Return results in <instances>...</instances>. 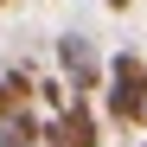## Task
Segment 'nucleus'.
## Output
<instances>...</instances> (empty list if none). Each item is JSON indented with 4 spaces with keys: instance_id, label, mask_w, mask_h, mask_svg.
<instances>
[{
    "instance_id": "obj_1",
    "label": "nucleus",
    "mask_w": 147,
    "mask_h": 147,
    "mask_svg": "<svg viewBox=\"0 0 147 147\" xmlns=\"http://www.w3.org/2000/svg\"><path fill=\"white\" fill-rule=\"evenodd\" d=\"M58 77L70 83V96H96L102 90V58H96V45L83 32H64L58 38Z\"/></svg>"
},
{
    "instance_id": "obj_2",
    "label": "nucleus",
    "mask_w": 147,
    "mask_h": 147,
    "mask_svg": "<svg viewBox=\"0 0 147 147\" xmlns=\"http://www.w3.org/2000/svg\"><path fill=\"white\" fill-rule=\"evenodd\" d=\"M26 102H32V70H26V64L0 70V121H7L13 109H26Z\"/></svg>"
},
{
    "instance_id": "obj_3",
    "label": "nucleus",
    "mask_w": 147,
    "mask_h": 147,
    "mask_svg": "<svg viewBox=\"0 0 147 147\" xmlns=\"http://www.w3.org/2000/svg\"><path fill=\"white\" fill-rule=\"evenodd\" d=\"M102 7H109V13H128V7H134V0H102Z\"/></svg>"
},
{
    "instance_id": "obj_4",
    "label": "nucleus",
    "mask_w": 147,
    "mask_h": 147,
    "mask_svg": "<svg viewBox=\"0 0 147 147\" xmlns=\"http://www.w3.org/2000/svg\"><path fill=\"white\" fill-rule=\"evenodd\" d=\"M134 128H147V96H141V109H134Z\"/></svg>"
},
{
    "instance_id": "obj_5",
    "label": "nucleus",
    "mask_w": 147,
    "mask_h": 147,
    "mask_svg": "<svg viewBox=\"0 0 147 147\" xmlns=\"http://www.w3.org/2000/svg\"><path fill=\"white\" fill-rule=\"evenodd\" d=\"M0 7H13V0H0Z\"/></svg>"
},
{
    "instance_id": "obj_6",
    "label": "nucleus",
    "mask_w": 147,
    "mask_h": 147,
    "mask_svg": "<svg viewBox=\"0 0 147 147\" xmlns=\"http://www.w3.org/2000/svg\"><path fill=\"white\" fill-rule=\"evenodd\" d=\"M141 147H147V141H141Z\"/></svg>"
}]
</instances>
